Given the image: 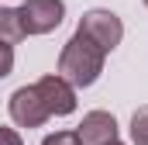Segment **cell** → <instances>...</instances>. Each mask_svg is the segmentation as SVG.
<instances>
[{"label":"cell","instance_id":"6da1fadb","mask_svg":"<svg viewBox=\"0 0 148 145\" xmlns=\"http://www.w3.org/2000/svg\"><path fill=\"white\" fill-rule=\"evenodd\" d=\"M103 59L107 52L97 48L90 38H83L76 31L66 45H62V55H59V76L69 83V86H93L103 72Z\"/></svg>","mask_w":148,"mask_h":145},{"label":"cell","instance_id":"7a4b0ae2","mask_svg":"<svg viewBox=\"0 0 148 145\" xmlns=\"http://www.w3.org/2000/svg\"><path fill=\"white\" fill-rule=\"evenodd\" d=\"M83 38H90L97 48H103V52H114L117 45H121V38H124V24H121V17L114 14V10H86L83 17H79V28H76Z\"/></svg>","mask_w":148,"mask_h":145},{"label":"cell","instance_id":"3957f363","mask_svg":"<svg viewBox=\"0 0 148 145\" xmlns=\"http://www.w3.org/2000/svg\"><path fill=\"white\" fill-rule=\"evenodd\" d=\"M21 14V24H24V35H48L62 24L66 17V3L62 0H24L17 7Z\"/></svg>","mask_w":148,"mask_h":145},{"label":"cell","instance_id":"277c9868","mask_svg":"<svg viewBox=\"0 0 148 145\" xmlns=\"http://www.w3.org/2000/svg\"><path fill=\"white\" fill-rule=\"evenodd\" d=\"M10 117H14V124H21V128H41L52 114H48V107H45V100L38 97L35 86H21V90L10 93Z\"/></svg>","mask_w":148,"mask_h":145},{"label":"cell","instance_id":"5b68a950","mask_svg":"<svg viewBox=\"0 0 148 145\" xmlns=\"http://www.w3.org/2000/svg\"><path fill=\"white\" fill-rule=\"evenodd\" d=\"M35 90H38V97L45 100L48 114L66 117V114L76 110V86H69L59 72H55V76H41V79L35 83Z\"/></svg>","mask_w":148,"mask_h":145},{"label":"cell","instance_id":"8992f818","mask_svg":"<svg viewBox=\"0 0 148 145\" xmlns=\"http://www.w3.org/2000/svg\"><path fill=\"white\" fill-rule=\"evenodd\" d=\"M76 138H79V145H110V142H117V121H114V114H107V110L83 114V121L76 128Z\"/></svg>","mask_w":148,"mask_h":145},{"label":"cell","instance_id":"52a82bcc","mask_svg":"<svg viewBox=\"0 0 148 145\" xmlns=\"http://www.w3.org/2000/svg\"><path fill=\"white\" fill-rule=\"evenodd\" d=\"M24 38V24H21V14L14 7H0V41L14 45Z\"/></svg>","mask_w":148,"mask_h":145},{"label":"cell","instance_id":"ba28073f","mask_svg":"<svg viewBox=\"0 0 148 145\" xmlns=\"http://www.w3.org/2000/svg\"><path fill=\"white\" fill-rule=\"evenodd\" d=\"M131 142L134 145H148V104L134 110L131 117Z\"/></svg>","mask_w":148,"mask_h":145},{"label":"cell","instance_id":"9c48e42d","mask_svg":"<svg viewBox=\"0 0 148 145\" xmlns=\"http://www.w3.org/2000/svg\"><path fill=\"white\" fill-rule=\"evenodd\" d=\"M10 69H14V45L0 41V79L10 76Z\"/></svg>","mask_w":148,"mask_h":145},{"label":"cell","instance_id":"30bf717a","mask_svg":"<svg viewBox=\"0 0 148 145\" xmlns=\"http://www.w3.org/2000/svg\"><path fill=\"white\" fill-rule=\"evenodd\" d=\"M41 145H79V138H76V131H55V135H48Z\"/></svg>","mask_w":148,"mask_h":145},{"label":"cell","instance_id":"8fae6325","mask_svg":"<svg viewBox=\"0 0 148 145\" xmlns=\"http://www.w3.org/2000/svg\"><path fill=\"white\" fill-rule=\"evenodd\" d=\"M0 145H24V142H21V135L14 128H3L0 124Z\"/></svg>","mask_w":148,"mask_h":145},{"label":"cell","instance_id":"7c38bea8","mask_svg":"<svg viewBox=\"0 0 148 145\" xmlns=\"http://www.w3.org/2000/svg\"><path fill=\"white\" fill-rule=\"evenodd\" d=\"M110 145H121V142H110Z\"/></svg>","mask_w":148,"mask_h":145},{"label":"cell","instance_id":"4fadbf2b","mask_svg":"<svg viewBox=\"0 0 148 145\" xmlns=\"http://www.w3.org/2000/svg\"><path fill=\"white\" fill-rule=\"evenodd\" d=\"M145 7H148V0H145Z\"/></svg>","mask_w":148,"mask_h":145}]
</instances>
